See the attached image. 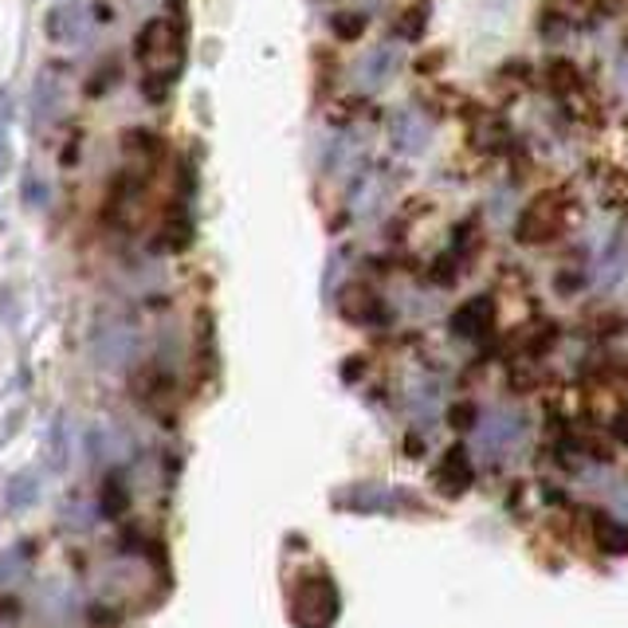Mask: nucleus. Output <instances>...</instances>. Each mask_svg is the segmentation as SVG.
I'll list each match as a JSON object with an SVG mask.
<instances>
[{
    "mask_svg": "<svg viewBox=\"0 0 628 628\" xmlns=\"http://www.w3.org/2000/svg\"><path fill=\"white\" fill-rule=\"evenodd\" d=\"M365 28V16H350V12H342V16H334V32L342 39H353V36H362Z\"/></svg>",
    "mask_w": 628,
    "mask_h": 628,
    "instance_id": "nucleus-13",
    "label": "nucleus"
},
{
    "mask_svg": "<svg viewBox=\"0 0 628 628\" xmlns=\"http://www.w3.org/2000/svg\"><path fill=\"white\" fill-rule=\"evenodd\" d=\"M130 503V491L126 483H122V475H110L107 483H102V491H98V507H102V515H122Z\"/></svg>",
    "mask_w": 628,
    "mask_h": 628,
    "instance_id": "nucleus-11",
    "label": "nucleus"
},
{
    "mask_svg": "<svg viewBox=\"0 0 628 628\" xmlns=\"http://www.w3.org/2000/svg\"><path fill=\"white\" fill-rule=\"evenodd\" d=\"M495 314H491V299H471L460 311L451 314V330L463 334V338H480V334L491 330Z\"/></svg>",
    "mask_w": 628,
    "mask_h": 628,
    "instance_id": "nucleus-8",
    "label": "nucleus"
},
{
    "mask_svg": "<svg viewBox=\"0 0 628 628\" xmlns=\"http://www.w3.org/2000/svg\"><path fill=\"white\" fill-rule=\"evenodd\" d=\"M566 220H569L566 193H546L539 201H530V208L519 216L515 235H519L522 244H546V240H554L566 228Z\"/></svg>",
    "mask_w": 628,
    "mask_h": 628,
    "instance_id": "nucleus-3",
    "label": "nucleus"
},
{
    "mask_svg": "<svg viewBox=\"0 0 628 628\" xmlns=\"http://www.w3.org/2000/svg\"><path fill=\"white\" fill-rule=\"evenodd\" d=\"M9 130H12V98H9V90L0 87V177L9 173V166H12V142H9Z\"/></svg>",
    "mask_w": 628,
    "mask_h": 628,
    "instance_id": "nucleus-12",
    "label": "nucleus"
},
{
    "mask_svg": "<svg viewBox=\"0 0 628 628\" xmlns=\"http://www.w3.org/2000/svg\"><path fill=\"white\" fill-rule=\"evenodd\" d=\"M24 201L39 208L44 201H48V193H44V185H39V181H32V177H28V181H24Z\"/></svg>",
    "mask_w": 628,
    "mask_h": 628,
    "instance_id": "nucleus-14",
    "label": "nucleus"
},
{
    "mask_svg": "<svg viewBox=\"0 0 628 628\" xmlns=\"http://www.w3.org/2000/svg\"><path fill=\"white\" fill-rule=\"evenodd\" d=\"M593 530H597L601 546L608 550V554H625L628 550V527H620L613 515H605V510H597L593 515Z\"/></svg>",
    "mask_w": 628,
    "mask_h": 628,
    "instance_id": "nucleus-10",
    "label": "nucleus"
},
{
    "mask_svg": "<svg viewBox=\"0 0 628 628\" xmlns=\"http://www.w3.org/2000/svg\"><path fill=\"white\" fill-rule=\"evenodd\" d=\"M338 589L326 573H303L291 589V620L299 628H330L338 620Z\"/></svg>",
    "mask_w": 628,
    "mask_h": 628,
    "instance_id": "nucleus-2",
    "label": "nucleus"
},
{
    "mask_svg": "<svg viewBox=\"0 0 628 628\" xmlns=\"http://www.w3.org/2000/svg\"><path fill=\"white\" fill-rule=\"evenodd\" d=\"M542 78H546V87L558 98H573L581 90V75L573 71V63H566V59H550Z\"/></svg>",
    "mask_w": 628,
    "mask_h": 628,
    "instance_id": "nucleus-9",
    "label": "nucleus"
},
{
    "mask_svg": "<svg viewBox=\"0 0 628 628\" xmlns=\"http://www.w3.org/2000/svg\"><path fill=\"white\" fill-rule=\"evenodd\" d=\"M436 480H440V487L448 491V495H460V491L471 487V480H475V468H471V456L463 451V444L448 448L440 471H436Z\"/></svg>",
    "mask_w": 628,
    "mask_h": 628,
    "instance_id": "nucleus-7",
    "label": "nucleus"
},
{
    "mask_svg": "<svg viewBox=\"0 0 628 628\" xmlns=\"http://www.w3.org/2000/svg\"><path fill=\"white\" fill-rule=\"evenodd\" d=\"M90 32V9L83 0H59L56 9L48 12V39L51 44H63V48H75L83 44Z\"/></svg>",
    "mask_w": 628,
    "mask_h": 628,
    "instance_id": "nucleus-4",
    "label": "nucleus"
},
{
    "mask_svg": "<svg viewBox=\"0 0 628 628\" xmlns=\"http://www.w3.org/2000/svg\"><path fill=\"white\" fill-rule=\"evenodd\" d=\"M471 412H475L471 404H456V409H451V421H456V424H471Z\"/></svg>",
    "mask_w": 628,
    "mask_h": 628,
    "instance_id": "nucleus-15",
    "label": "nucleus"
},
{
    "mask_svg": "<svg viewBox=\"0 0 628 628\" xmlns=\"http://www.w3.org/2000/svg\"><path fill=\"white\" fill-rule=\"evenodd\" d=\"M134 56L142 63V87H146L149 102H161L181 68H185V24L173 16L146 20V28L137 32Z\"/></svg>",
    "mask_w": 628,
    "mask_h": 628,
    "instance_id": "nucleus-1",
    "label": "nucleus"
},
{
    "mask_svg": "<svg viewBox=\"0 0 628 628\" xmlns=\"http://www.w3.org/2000/svg\"><path fill=\"white\" fill-rule=\"evenodd\" d=\"M338 311L350 318V323H362V326H382L385 318H389V306H385V299L373 287L365 283H350L342 291V299H338Z\"/></svg>",
    "mask_w": 628,
    "mask_h": 628,
    "instance_id": "nucleus-5",
    "label": "nucleus"
},
{
    "mask_svg": "<svg viewBox=\"0 0 628 628\" xmlns=\"http://www.w3.org/2000/svg\"><path fill=\"white\" fill-rule=\"evenodd\" d=\"M63 107V78L56 75V68H44L32 83V122L48 126L51 118Z\"/></svg>",
    "mask_w": 628,
    "mask_h": 628,
    "instance_id": "nucleus-6",
    "label": "nucleus"
}]
</instances>
